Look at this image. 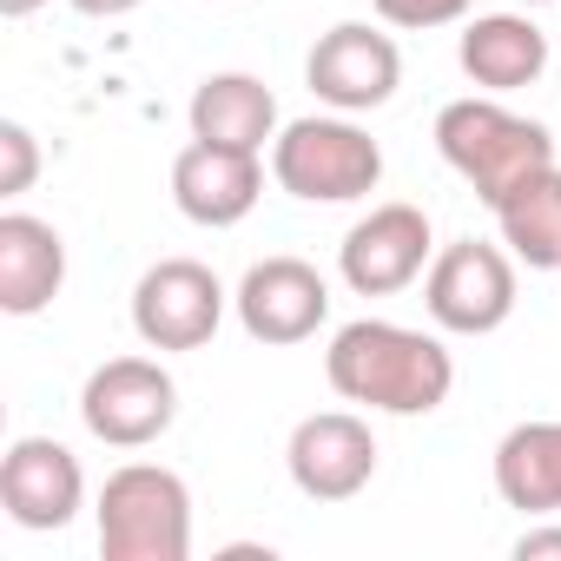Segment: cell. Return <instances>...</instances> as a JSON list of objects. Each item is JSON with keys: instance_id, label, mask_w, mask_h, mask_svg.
<instances>
[{"instance_id": "obj_13", "label": "cell", "mask_w": 561, "mask_h": 561, "mask_svg": "<svg viewBox=\"0 0 561 561\" xmlns=\"http://www.w3.org/2000/svg\"><path fill=\"white\" fill-rule=\"evenodd\" d=\"M257 192H264V165H257V152L192 139V146L172 159V205H179L192 225L225 231V225L251 218Z\"/></svg>"}, {"instance_id": "obj_19", "label": "cell", "mask_w": 561, "mask_h": 561, "mask_svg": "<svg viewBox=\"0 0 561 561\" xmlns=\"http://www.w3.org/2000/svg\"><path fill=\"white\" fill-rule=\"evenodd\" d=\"M34 172H41V146L21 119H8L0 126V198H21L34 185Z\"/></svg>"}, {"instance_id": "obj_24", "label": "cell", "mask_w": 561, "mask_h": 561, "mask_svg": "<svg viewBox=\"0 0 561 561\" xmlns=\"http://www.w3.org/2000/svg\"><path fill=\"white\" fill-rule=\"evenodd\" d=\"M522 8H548V0H522Z\"/></svg>"}, {"instance_id": "obj_9", "label": "cell", "mask_w": 561, "mask_h": 561, "mask_svg": "<svg viewBox=\"0 0 561 561\" xmlns=\"http://www.w3.org/2000/svg\"><path fill=\"white\" fill-rule=\"evenodd\" d=\"M305 80H311V93H318L324 106H337V113H370V106H383V100L397 93L403 54H397V41L377 34L370 21H337V27L311 47Z\"/></svg>"}, {"instance_id": "obj_23", "label": "cell", "mask_w": 561, "mask_h": 561, "mask_svg": "<svg viewBox=\"0 0 561 561\" xmlns=\"http://www.w3.org/2000/svg\"><path fill=\"white\" fill-rule=\"evenodd\" d=\"M34 8H41V0H0V14H8V21H27Z\"/></svg>"}, {"instance_id": "obj_5", "label": "cell", "mask_w": 561, "mask_h": 561, "mask_svg": "<svg viewBox=\"0 0 561 561\" xmlns=\"http://www.w3.org/2000/svg\"><path fill=\"white\" fill-rule=\"evenodd\" d=\"M423 305H430L436 331H456V337L502 331L515 311V257L482 244V238L443 244L423 271Z\"/></svg>"}, {"instance_id": "obj_4", "label": "cell", "mask_w": 561, "mask_h": 561, "mask_svg": "<svg viewBox=\"0 0 561 561\" xmlns=\"http://www.w3.org/2000/svg\"><path fill=\"white\" fill-rule=\"evenodd\" d=\"M271 179L305 205H351L370 198L383 179V146L351 119H291L271 139Z\"/></svg>"}, {"instance_id": "obj_6", "label": "cell", "mask_w": 561, "mask_h": 561, "mask_svg": "<svg viewBox=\"0 0 561 561\" xmlns=\"http://www.w3.org/2000/svg\"><path fill=\"white\" fill-rule=\"evenodd\" d=\"M225 324V285L198 257H165L133 285V331L152 351H205Z\"/></svg>"}, {"instance_id": "obj_3", "label": "cell", "mask_w": 561, "mask_h": 561, "mask_svg": "<svg viewBox=\"0 0 561 561\" xmlns=\"http://www.w3.org/2000/svg\"><path fill=\"white\" fill-rule=\"evenodd\" d=\"M100 554L106 561H185L192 554V489L159 462H126L100 489Z\"/></svg>"}, {"instance_id": "obj_7", "label": "cell", "mask_w": 561, "mask_h": 561, "mask_svg": "<svg viewBox=\"0 0 561 561\" xmlns=\"http://www.w3.org/2000/svg\"><path fill=\"white\" fill-rule=\"evenodd\" d=\"M80 416L106 449H146L172 430L179 416V383L152 364V357H113L87 377L80 390Z\"/></svg>"}, {"instance_id": "obj_18", "label": "cell", "mask_w": 561, "mask_h": 561, "mask_svg": "<svg viewBox=\"0 0 561 561\" xmlns=\"http://www.w3.org/2000/svg\"><path fill=\"white\" fill-rule=\"evenodd\" d=\"M502 244L528 264V271H561V165L522 179L502 205H495Z\"/></svg>"}, {"instance_id": "obj_12", "label": "cell", "mask_w": 561, "mask_h": 561, "mask_svg": "<svg viewBox=\"0 0 561 561\" xmlns=\"http://www.w3.org/2000/svg\"><path fill=\"white\" fill-rule=\"evenodd\" d=\"M0 502H8V515L34 535H54L80 515L87 502V469L67 443L54 436H21L8 449V462H0Z\"/></svg>"}, {"instance_id": "obj_11", "label": "cell", "mask_w": 561, "mask_h": 561, "mask_svg": "<svg viewBox=\"0 0 561 561\" xmlns=\"http://www.w3.org/2000/svg\"><path fill=\"white\" fill-rule=\"evenodd\" d=\"M285 462H291V482H298L311 502H351V495H364L370 476H377V436H370V423L351 416V410H318V416H305V423L291 430Z\"/></svg>"}, {"instance_id": "obj_20", "label": "cell", "mask_w": 561, "mask_h": 561, "mask_svg": "<svg viewBox=\"0 0 561 561\" xmlns=\"http://www.w3.org/2000/svg\"><path fill=\"white\" fill-rule=\"evenodd\" d=\"M476 8V0H377V14L403 34H423V27H449Z\"/></svg>"}, {"instance_id": "obj_21", "label": "cell", "mask_w": 561, "mask_h": 561, "mask_svg": "<svg viewBox=\"0 0 561 561\" xmlns=\"http://www.w3.org/2000/svg\"><path fill=\"white\" fill-rule=\"evenodd\" d=\"M548 554H561V528H528L515 541V561H548Z\"/></svg>"}, {"instance_id": "obj_17", "label": "cell", "mask_w": 561, "mask_h": 561, "mask_svg": "<svg viewBox=\"0 0 561 561\" xmlns=\"http://www.w3.org/2000/svg\"><path fill=\"white\" fill-rule=\"evenodd\" d=\"M495 495L522 515H561V423H515L495 443Z\"/></svg>"}, {"instance_id": "obj_15", "label": "cell", "mask_w": 561, "mask_h": 561, "mask_svg": "<svg viewBox=\"0 0 561 561\" xmlns=\"http://www.w3.org/2000/svg\"><path fill=\"white\" fill-rule=\"evenodd\" d=\"M462 73L482 93H522L548 73V34L528 14H476L462 27Z\"/></svg>"}, {"instance_id": "obj_1", "label": "cell", "mask_w": 561, "mask_h": 561, "mask_svg": "<svg viewBox=\"0 0 561 561\" xmlns=\"http://www.w3.org/2000/svg\"><path fill=\"white\" fill-rule=\"evenodd\" d=\"M324 377L344 403H364L383 416H430L456 390V357L430 331H410L390 318H357L331 337Z\"/></svg>"}, {"instance_id": "obj_10", "label": "cell", "mask_w": 561, "mask_h": 561, "mask_svg": "<svg viewBox=\"0 0 561 561\" xmlns=\"http://www.w3.org/2000/svg\"><path fill=\"white\" fill-rule=\"evenodd\" d=\"M238 324L257 337V344H305L318 337V324L331 318V285L318 277V264L305 257H264L244 271V285H238Z\"/></svg>"}, {"instance_id": "obj_14", "label": "cell", "mask_w": 561, "mask_h": 561, "mask_svg": "<svg viewBox=\"0 0 561 561\" xmlns=\"http://www.w3.org/2000/svg\"><path fill=\"white\" fill-rule=\"evenodd\" d=\"M67 285V244L47 218L34 211H8L0 218V311L8 318H34L60 298Z\"/></svg>"}, {"instance_id": "obj_22", "label": "cell", "mask_w": 561, "mask_h": 561, "mask_svg": "<svg viewBox=\"0 0 561 561\" xmlns=\"http://www.w3.org/2000/svg\"><path fill=\"white\" fill-rule=\"evenodd\" d=\"M73 8H80L87 21H119V14H133V8H146V0H73Z\"/></svg>"}, {"instance_id": "obj_16", "label": "cell", "mask_w": 561, "mask_h": 561, "mask_svg": "<svg viewBox=\"0 0 561 561\" xmlns=\"http://www.w3.org/2000/svg\"><path fill=\"white\" fill-rule=\"evenodd\" d=\"M192 139L264 152L277 139V100H271V87L251 80V73H211L192 93Z\"/></svg>"}, {"instance_id": "obj_8", "label": "cell", "mask_w": 561, "mask_h": 561, "mask_svg": "<svg viewBox=\"0 0 561 561\" xmlns=\"http://www.w3.org/2000/svg\"><path fill=\"white\" fill-rule=\"evenodd\" d=\"M430 257H436V238H430V218L416 205H377L337 244V271H344V285L357 298H397V291H410L416 277L430 271Z\"/></svg>"}, {"instance_id": "obj_2", "label": "cell", "mask_w": 561, "mask_h": 561, "mask_svg": "<svg viewBox=\"0 0 561 561\" xmlns=\"http://www.w3.org/2000/svg\"><path fill=\"white\" fill-rule=\"evenodd\" d=\"M436 152L449 159V172L469 179V192L495 211L522 179L554 165V139L541 119L508 113L502 100H456L436 113Z\"/></svg>"}]
</instances>
